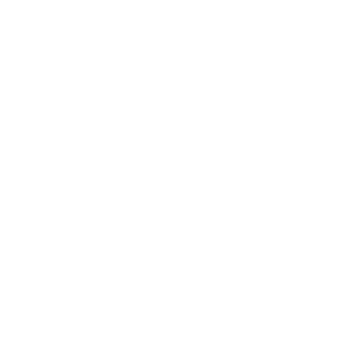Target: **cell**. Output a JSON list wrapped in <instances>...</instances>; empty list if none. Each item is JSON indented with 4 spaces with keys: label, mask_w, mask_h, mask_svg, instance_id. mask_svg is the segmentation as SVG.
Instances as JSON below:
<instances>
[]
</instances>
